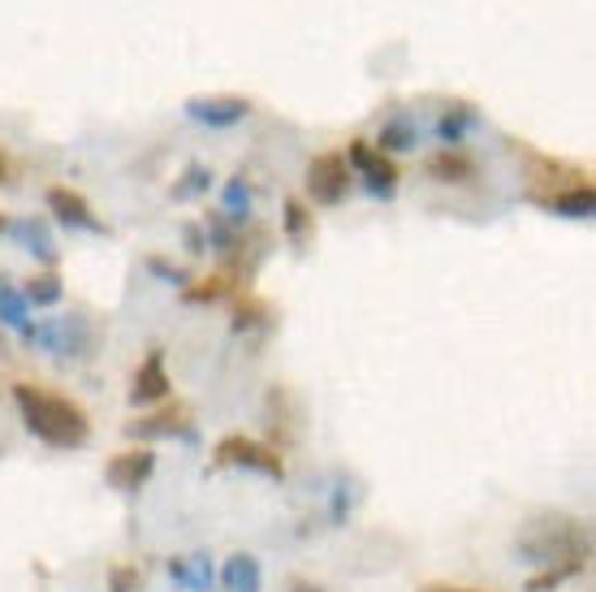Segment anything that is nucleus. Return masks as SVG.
Masks as SVG:
<instances>
[{
  "mask_svg": "<svg viewBox=\"0 0 596 592\" xmlns=\"http://www.w3.org/2000/svg\"><path fill=\"white\" fill-rule=\"evenodd\" d=\"M26 298H30V303H39V307L56 303V298H61V282H56V273H39V278H30Z\"/></svg>",
  "mask_w": 596,
  "mask_h": 592,
  "instance_id": "a211bd4d",
  "label": "nucleus"
},
{
  "mask_svg": "<svg viewBox=\"0 0 596 592\" xmlns=\"http://www.w3.org/2000/svg\"><path fill=\"white\" fill-rule=\"evenodd\" d=\"M234 286H238V282H234L230 273H217V278H208L204 286H186V291H182V298H186V303H212V298L230 295Z\"/></svg>",
  "mask_w": 596,
  "mask_h": 592,
  "instance_id": "dca6fc26",
  "label": "nucleus"
},
{
  "mask_svg": "<svg viewBox=\"0 0 596 592\" xmlns=\"http://www.w3.org/2000/svg\"><path fill=\"white\" fill-rule=\"evenodd\" d=\"M139 584H143V576H139V567H113L108 571V592H139Z\"/></svg>",
  "mask_w": 596,
  "mask_h": 592,
  "instance_id": "aec40b11",
  "label": "nucleus"
},
{
  "mask_svg": "<svg viewBox=\"0 0 596 592\" xmlns=\"http://www.w3.org/2000/svg\"><path fill=\"white\" fill-rule=\"evenodd\" d=\"M311 230H315V226H311V213H307L298 200H286V234H290L295 243H307Z\"/></svg>",
  "mask_w": 596,
  "mask_h": 592,
  "instance_id": "f3484780",
  "label": "nucleus"
},
{
  "mask_svg": "<svg viewBox=\"0 0 596 592\" xmlns=\"http://www.w3.org/2000/svg\"><path fill=\"white\" fill-rule=\"evenodd\" d=\"M264 320H269V303H260V298H243L234 307V329H251V324H264Z\"/></svg>",
  "mask_w": 596,
  "mask_h": 592,
  "instance_id": "6ab92c4d",
  "label": "nucleus"
},
{
  "mask_svg": "<svg viewBox=\"0 0 596 592\" xmlns=\"http://www.w3.org/2000/svg\"><path fill=\"white\" fill-rule=\"evenodd\" d=\"M415 143V130L411 126H389L385 134H380V147L385 152H402V147H411Z\"/></svg>",
  "mask_w": 596,
  "mask_h": 592,
  "instance_id": "412c9836",
  "label": "nucleus"
},
{
  "mask_svg": "<svg viewBox=\"0 0 596 592\" xmlns=\"http://www.w3.org/2000/svg\"><path fill=\"white\" fill-rule=\"evenodd\" d=\"M221 589L225 592H260L264 589V571H260V563L251 558V554H234L225 567H221Z\"/></svg>",
  "mask_w": 596,
  "mask_h": 592,
  "instance_id": "1a4fd4ad",
  "label": "nucleus"
},
{
  "mask_svg": "<svg viewBox=\"0 0 596 592\" xmlns=\"http://www.w3.org/2000/svg\"><path fill=\"white\" fill-rule=\"evenodd\" d=\"M191 113L204 117L208 126H230V121L247 117L251 104H247V100H208V104H191Z\"/></svg>",
  "mask_w": 596,
  "mask_h": 592,
  "instance_id": "ddd939ff",
  "label": "nucleus"
},
{
  "mask_svg": "<svg viewBox=\"0 0 596 592\" xmlns=\"http://www.w3.org/2000/svg\"><path fill=\"white\" fill-rule=\"evenodd\" d=\"M130 402L134 407H152V402H169V372H165V359L160 350H152L139 372H134V385H130Z\"/></svg>",
  "mask_w": 596,
  "mask_h": 592,
  "instance_id": "423d86ee",
  "label": "nucleus"
},
{
  "mask_svg": "<svg viewBox=\"0 0 596 592\" xmlns=\"http://www.w3.org/2000/svg\"><path fill=\"white\" fill-rule=\"evenodd\" d=\"M212 467H243V472H260L269 480L286 476V459L273 446L251 441V437H221L212 450Z\"/></svg>",
  "mask_w": 596,
  "mask_h": 592,
  "instance_id": "7ed1b4c3",
  "label": "nucleus"
},
{
  "mask_svg": "<svg viewBox=\"0 0 596 592\" xmlns=\"http://www.w3.org/2000/svg\"><path fill=\"white\" fill-rule=\"evenodd\" d=\"M0 316L4 320H22V298L13 295V291H0Z\"/></svg>",
  "mask_w": 596,
  "mask_h": 592,
  "instance_id": "5701e85b",
  "label": "nucleus"
},
{
  "mask_svg": "<svg viewBox=\"0 0 596 592\" xmlns=\"http://www.w3.org/2000/svg\"><path fill=\"white\" fill-rule=\"evenodd\" d=\"M130 437H143V441H152V437H191V411L182 402H169V407L134 420Z\"/></svg>",
  "mask_w": 596,
  "mask_h": 592,
  "instance_id": "0eeeda50",
  "label": "nucleus"
},
{
  "mask_svg": "<svg viewBox=\"0 0 596 592\" xmlns=\"http://www.w3.org/2000/svg\"><path fill=\"white\" fill-rule=\"evenodd\" d=\"M350 191V165L341 152H320L307 165V195L315 204H341V195Z\"/></svg>",
  "mask_w": 596,
  "mask_h": 592,
  "instance_id": "20e7f679",
  "label": "nucleus"
},
{
  "mask_svg": "<svg viewBox=\"0 0 596 592\" xmlns=\"http://www.w3.org/2000/svg\"><path fill=\"white\" fill-rule=\"evenodd\" d=\"M13 402L22 411V424L52 450H78L91 437V420L78 402L48 394L39 385H13Z\"/></svg>",
  "mask_w": 596,
  "mask_h": 592,
  "instance_id": "f257e3e1",
  "label": "nucleus"
},
{
  "mask_svg": "<svg viewBox=\"0 0 596 592\" xmlns=\"http://www.w3.org/2000/svg\"><path fill=\"white\" fill-rule=\"evenodd\" d=\"M147 265H152V273H160V278H173V282H191V278H186V273H182L178 265H169V260H160V256H152Z\"/></svg>",
  "mask_w": 596,
  "mask_h": 592,
  "instance_id": "4be33fe9",
  "label": "nucleus"
},
{
  "mask_svg": "<svg viewBox=\"0 0 596 592\" xmlns=\"http://www.w3.org/2000/svg\"><path fill=\"white\" fill-rule=\"evenodd\" d=\"M419 592H463V589H454V584H428V589H419Z\"/></svg>",
  "mask_w": 596,
  "mask_h": 592,
  "instance_id": "393cba45",
  "label": "nucleus"
},
{
  "mask_svg": "<svg viewBox=\"0 0 596 592\" xmlns=\"http://www.w3.org/2000/svg\"><path fill=\"white\" fill-rule=\"evenodd\" d=\"M290 592H328V589H320V584H307V580H295V584H290Z\"/></svg>",
  "mask_w": 596,
  "mask_h": 592,
  "instance_id": "b1692460",
  "label": "nucleus"
},
{
  "mask_svg": "<svg viewBox=\"0 0 596 592\" xmlns=\"http://www.w3.org/2000/svg\"><path fill=\"white\" fill-rule=\"evenodd\" d=\"M4 173H9V165H4V156H0V182H4Z\"/></svg>",
  "mask_w": 596,
  "mask_h": 592,
  "instance_id": "a878e982",
  "label": "nucleus"
},
{
  "mask_svg": "<svg viewBox=\"0 0 596 592\" xmlns=\"http://www.w3.org/2000/svg\"><path fill=\"white\" fill-rule=\"evenodd\" d=\"M515 550H519L528 563H541V567H558V563L588 567V558H593V532H588V524H580L575 515L545 511V515H532V519L519 528Z\"/></svg>",
  "mask_w": 596,
  "mask_h": 592,
  "instance_id": "f03ea898",
  "label": "nucleus"
},
{
  "mask_svg": "<svg viewBox=\"0 0 596 592\" xmlns=\"http://www.w3.org/2000/svg\"><path fill=\"white\" fill-rule=\"evenodd\" d=\"M169 580L182 584L186 592H208L217 571H212L208 554H186V558H169Z\"/></svg>",
  "mask_w": 596,
  "mask_h": 592,
  "instance_id": "6e6552de",
  "label": "nucleus"
},
{
  "mask_svg": "<svg viewBox=\"0 0 596 592\" xmlns=\"http://www.w3.org/2000/svg\"><path fill=\"white\" fill-rule=\"evenodd\" d=\"M48 208H52V213H56L65 226L95 230V217H91L87 200H82V195H74V191H65V186H52V191H48Z\"/></svg>",
  "mask_w": 596,
  "mask_h": 592,
  "instance_id": "9d476101",
  "label": "nucleus"
},
{
  "mask_svg": "<svg viewBox=\"0 0 596 592\" xmlns=\"http://www.w3.org/2000/svg\"><path fill=\"white\" fill-rule=\"evenodd\" d=\"M541 204H545V208H554V213H567V217H593V208H596V186H593V182H575L571 191L545 195Z\"/></svg>",
  "mask_w": 596,
  "mask_h": 592,
  "instance_id": "9b49d317",
  "label": "nucleus"
},
{
  "mask_svg": "<svg viewBox=\"0 0 596 592\" xmlns=\"http://www.w3.org/2000/svg\"><path fill=\"white\" fill-rule=\"evenodd\" d=\"M152 472H156V454H152L147 446H139V450L113 454L108 467H104V480H108V489H117V493H134V489H143V485L152 480Z\"/></svg>",
  "mask_w": 596,
  "mask_h": 592,
  "instance_id": "39448f33",
  "label": "nucleus"
},
{
  "mask_svg": "<svg viewBox=\"0 0 596 592\" xmlns=\"http://www.w3.org/2000/svg\"><path fill=\"white\" fill-rule=\"evenodd\" d=\"M584 567H575V563H558V567H545V571H536L532 580H528V589L523 592H554L562 580H571V576H580Z\"/></svg>",
  "mask_w": 596,
  "mask_h": 592,
  "instance_id": "2eb2a0df",
  "label": "nucleus"
},
{
  "mask_svg": "<svg viewBox=\"0 0 596 592\" xmlns=\"http://www.w3.org/2000/svg\"><path fill=\"white\" fill-rule=\"evenodd\" d=\"M428 173H432L437 182H471V178H476V165H471V156H463V152H437V156H428Z\"/></svg>",
  "mask_w": 596,
  "mask_h": 592,
  "instance_id": "f8f14e48",
  "label": "nucleus"
},
{
  "mask_svg": "<svg viewBox=\"0 0 596 592\" xmlns=\"http://www.w3.org/2000/svg\"><path fill=\"white\" fill-rule=\"evenodd\" d=\"M363 173H367V186L376 195H393V186H398V165L393 160H385L380 152H372V160L363 165Z\"/></svg>",
  "mask_w": 596,
  "mask_h": 592,
  "instance_id": "4468645a",
  "label": "nucleus"
}]
</instances>
